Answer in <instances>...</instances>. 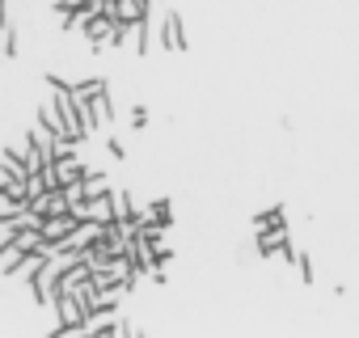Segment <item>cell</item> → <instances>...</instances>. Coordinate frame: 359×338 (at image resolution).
<instances>
[{
	"label": "cell",
	"instance_id": "cell-1",
	"mask_svg": "<svg viewBox=\"0 0 359 338\" xmlns=\"http://www.w3.org/2000/svg\"><path fill=\"white\" fill-rule=\"evenodd\" d=\"M76 224H81V220H76L72 212H60V216H47V220H43V237H47V245L55 250L60 241H68V237L76 233Z\"/></svg>",
	"mask_w": 359,
	"mask_h": 338
},
{
	"label": "cell",
	"instance_id": "cell-2",
	"mask_svg": "<svg viewBox=\"0 0 359 338\" xmlns=\"http://www.w3.org/2000/svg\"><path fill=\"white\" fill-rule=\"evenodd\" d=\"M161 43L169 51H187V30H182V18H177V13H165L161 18Z\"/></svg>",
	"mask_w": 359,
	"mask_h": 338
},
{
	"label": "cell",
	"instance_id": "cell-3",
	"mask_svg": "<svg viewBox=\"0 0 359 338\" xmlns=\"http://www.w3.org/2000/svg\"><path fill=\"white\" fill-rule=\"evenodd\" d=\"M110 178L102 174V169H85V199H97V195H110Z\"/></svg>",
	"mask_w": 359,
	"mask_h": 338
},
{
	"label": "cell",
	"instance_id": "cell-4",
	"mask_svg": "<svg viewBox=\"0 0 359 338\" xmlns=\"http://www.w3.org/2000/svg\"><path fill=\"white\" fill-rule=\"evenodd\" d=\"M110 208H114V220H131L135 216V203L127 191H110Z\"/></svg>",
	"mask_w": 359,
	"mask_h": 338
},
{
	"label": "cell",
	"instance_id": "cell-5",
	"mask_svg": "<svg viewBox=\"0 0 359 338\" xmlns=\"http://www.w3.org/2000/svg\"><path fill=\"white\" fill-rule=\"evenodd\" d=\"M262 229H287V216H283V208H271V212H262V216L254 220V233H262Z\"/></svg>",
	"mask_w": 359,
	"mask_h": 338
},
{
	"label": "cell",
	"instance_id": "cell-6",
	"mask_svg": "<svg viewBox=\"0 0 359 338\" xmlns=\"http://www.w3.org/2000/svg\"><path fill=\"white\" fill-rule=\"evenodd\" d=\"M26 212H30V203L13 199L9 191H0V220H5V216H26Z\"/></svg>",
	"mask_w": 359,
	"mask_h": 338
},
{
	"label": "cell",
	"instance_id": "cell-7",
	"mask_svg": "<svg viewBox=\"0 0 359 338\" xmlns=\"http://www.w3.org/2000/svg\"><path fill=\"white\" fill-rule=\"evenodd\" d=\"M93 119H97V131H102V127H110L114 110H110V97H106V93H97V97H93Z\"/></svg>",
	"mask_w": 359,
	"mask_h": 338
},
{
	"label": "cell",
	"instance_id": "cell-8",
	"mask_svg": "<svg viewBox=\"0 0 359 338\" xmlns=\"http://www.w3.org/2000/svg\"><path fill=\"white\" fill-rule=\"evenodd\" d=\"M47 191H51V187H47L43 174H30V178H26V195H30V203H34L39 195H47Z\"/></svg>",
	"mask_w": 359,
	"mask_h": 338
},
{
	"label": "cell",
	"instance_id": "cell-9",
	"mask_svg": "<svg viewBox=\"0 0 359 338\" xmlns=\"http://www.w3.org/2000/svg\"><path fill=\"white\" fill-rule=\"evenodd\" d=\"M85 5H89V0H55V13H76Z\"/></svg>",
	"mask_w": 359,
	"mask_h": 338
},
{
	"label": "cell",
	"instance_id": "cell-10",
	"mask_svg": "<svg viewBox=\"0 0 359 338\" xmlns=\"http://www.w3.org/2000/svg\"><path fill=\"white\" fill-rule=\"evenodd\" d=\"M296 271H300V279H304V283H313V262H309L304 254H296Z\"/></svg>",
	"mask_w": 359,
	"mask_h": 338
},
{
	"label": "cell",
	"instance_id": "cell-11",
	"mask_svg": "<svg viewBox=\"0 0 359 338\" xmlns=\"http://www.w3.org/2000/svg\"><path fill=\"white\" fill-rule=\"evenodd\" d=\"M9 182H13V174H9V165H5V161H0V191H5Z\"/></svg>",
	"mask_w": 359,
	"mask_h": 338
}]
</instances>
